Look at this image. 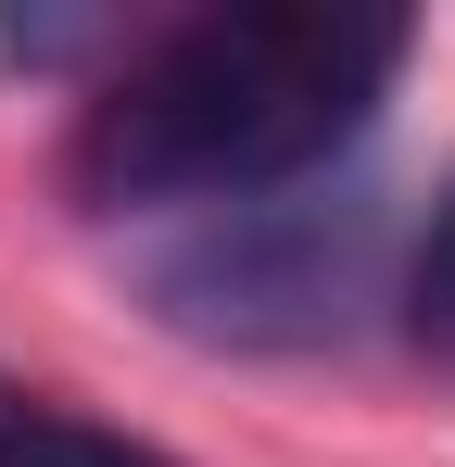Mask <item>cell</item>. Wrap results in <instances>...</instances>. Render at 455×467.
I'll use <instances>...</instances> for the list:
<instances>
[{
    "label": "cell",
    "mask_w": 455,
    "mask_h": 467,
    "mask_svg": "<svg viewBox=\"0 0 455 467\" xmlns=\"http://www.w3.org/2000/svg\"><path fill=\"white\" fill-rule=\"evenodd\" d=\"M0 467H177L164 442H140V430H114V417H89V404H64V391L13 379L0 367Z\"/></svg>",
    "instance_id": "3957f363"
},
{
    "label": "cell",
    "mask_w": 455,
    "mask_h": 467,
    "mask_svg": "<svg viewBox=\"0 0 455 467\" xmlns=\"http://www.w3.org/2000/svg\"><path fill=\"white\" fill-rule=\"evenodd\" d=\"M367 253L379 215L354 190H279V202H228L152 265V304L177 316L190 341H240V354H303L342 341L367 304Z\"/></svg>",
    "instance_id": "7a4b0ae2"
},
{
    "label": "cell",
    "mask_w": 455,
    "mask_h": 467,
    "mask_svg": "<svg viewBox=\"0 0 455 467\" xmlns=\"http://www.w3.org/2000/svg\"><path fill=\"white\" fill-rule=\"evenodd\" d=\"M405 341L430 354V367H455V190L430 202V228H418V253H405Z\"/></svg>",
    "instance_id": "277c9868"
},
{
    "label": "cell",
    "mask_w": 455,
    "mask_h": 467,
    "mask_svg": "<svg viewBox=\"0 0 455 467\" xmlns=\"http://www.w3.org/2000/svg\"><path fill=\"white\" fill-rule=\"evenodd\" d=\"M405 77V13L367 0H240L152 38L76 114V202L89 215H228L279 202L367 140Z\"/></svg>",
    "instance_id": "6da1fadb"
}]
</instances>
